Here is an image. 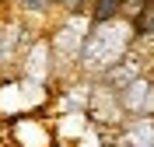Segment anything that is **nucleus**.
Masks as SVG:
<instances>
[{"label": "nucleus", "instance_id": "f257e3e1", "mask_svg": "<svg viewBox=\"0 0 154 147\" xmlns=\"http://www.w3.org/2000/svg\"><path fill=\"white\" fill-rule=\"evenodd\" d=\"M126 0H95V7H91V25H109V21L119 18V11H123Z\"/></svg>", "mask_w": 154, "mask_h": 147}, {"label": "nucleus", "instance_id": "f03ea898", "mask_svg": "<svg viewBox=\"0 0 154 147\" xmlns=\"http://www.w3.org/2000/svg\"><path fill=\"white\" fill-rule=\"evenodd\" d=\"M18 4L28 11V14H42V11H49V0H18Z\"/></svg>", "mask_w": 154, "mask_h": 147}, {"label": "nucleus", "instance_id": "7ed1b4c3", "mask_svg": "<svg viewBox=\"0 0 154 147\" xmlns=\"http://www.w3.org/2000/svg\"><path fill=\"white\" fill-rule=\"evenodd\" d=\"M49 4H60V7H67V11H81L84 0H49Z\"/></svg>", "mask_w": 154, "mask_h": 147}]
</instances>
